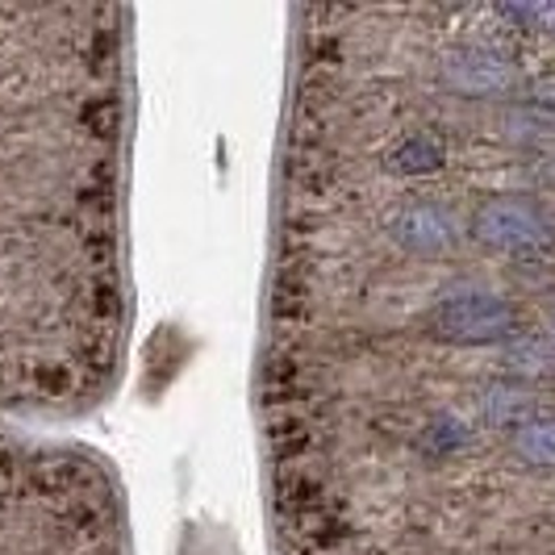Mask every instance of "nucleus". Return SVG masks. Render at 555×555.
I'll use <instances>...</instances> for the list:
<instances>
[{"label": "nucleus", "instance_id": "8", "mask_svg": "<svg viewBox=\"0 0 555 555\" xmlns=\"http://www.w3.org/2000/svg\"><path fill=\"white\" fill-rule=\"evenodd\" d=\"M514 455L534 468H555V417H539L522 430H514Z\"/></svg>", "mask_w": 555, "mask_h": 555}, {"label": "nucleus", "instance_id": "1", "mask_svg": "<svg viewBox=\"0 0 555 555\" xmlns=\"http://www.w3.org/2000/svg\"><path fill=\"white\" fill-rule=\"evenodd\" d=\"M480 247L505 250V255H522V250H543L555 243V222L552 214L530 201V196H489L480 201L468 222Z\"/></svg>", "mask_w": 555, "mask_h": 555}, {"label": "nucleus", "instance_id": "9", "mask_svg": "<svg viewBox=\"0 0 555 555\" xmlns=\"http://www.w3.org/2000/svg\"><path fill=\"white\" fill-rule=\"evenodd\" d=\"M505 17L522 22L530 29H543V34H555V0H543V4H505Z\"/></svg>", "mask_w": 555, "mask_h": 555}, {"label": "nucleus", "instance_id": "3", "mask_svg": "<svg viewBox=\"0 0 555 555\" xmlns=\"http://www.w3.org/2000/svg\"><path fill=\"white\" fill-rule=\"evenodd\" d=\"M392 243L410 255H447L460 247V222L451 218V209H443L439 201H410L392 214L389 222Z\"/></svg>", "mask_w": 555, "mask_h": 555}, {"label": "nucleus", "instance_id": "11", "mask_svg": "<svg viewBox=\"0 0 555 555\" xmlns=\"http://www.w3.org/2000/svg\"><path fill=\"white\" fill-rule=\"evenodd\" d=\"M552 322H555V309H552Z\"/></svg>", "mask_w": 555, "mask_h": 555}, {"label": "nucleus", "instance_id": "10", "mask_svg": "<svg viewBox=\"0 0 555 555\" xmlns=\"http://www.w3.org/2000/svg\"><path fill=\"white\" fill-rule=\"evenodd\" d=\"M530 101L543 105V109H555V72L539 76V80H530Z\"/></svg>", "mask_w": 555, "mask_h": 555}, {"label": "nucleus", "instance_id": "2", "mask_svg": "<svg viewBox=\"0 0 555 555\" xmlns=\"http://www.w3.org/2000/svg\"><path fill=\"white\" fill-rule=\"evenodd\" d=\"M430 338L443 343H509L518 338V309L498 293H455L426 313Z\"/></svg>", "mask_w": 555, "mask_h": 555}, {"label": "nucleus", "instance_id": "7", "mask_svg": "<svg viewBox=\"0 0 555 555\" xmlns=\"http://www.w3.org/2000/svg\"><path fill=\"white\" fill-rule=\"evenodd\" d=\"M443 146L430 134H414L392 151V171H401V176H430V171H443Z\"/></svg>", "mask_w": 555, "mask_h": 555}, {"label": "nucleus", "instance_id": "4", "mask_svg": "<svg viewBox=\"0 0 555 555\" xmlns=\"http://www.w3.org/2000/svg\"><path fill=\"white\" fill-rule=\"evenodd\" d=\"M443 83L460 96H498L514 83V63L498 51H455L443 63Z\"/></svg>", "mask_w": 555, "mask_h": 555}, {"label": "nucleus", "instance_id": "5", "mask_svg": "<svg viewBox=\"0 0 555 555\" xmlns=\"http://www.w3.org/2000/svg\"><path fill=\"white\" fill-rule=\"evenodd\" d=\"M501 367L514 380H552L555 376V334H518L505 343Z\"/></svg>", "mask_w": 555, "mask_h": 555}, {"label": "nucleus", "instance_id": "6", "mask_svg": "<svg viewBox=\"0 0 555 555\" xmlns=\"http://www.w3.org/2000/svg\"><path fill=\"white\" fill-rule=\"evenodd\" d=\"M480 410H485V422H489V426L509 430V435L543 417V414H539L534 392L522 389V385H493V389H485V397H480Z\"/></svg>", "mask_w": 555, "mask_h": 555}]
</instances>
